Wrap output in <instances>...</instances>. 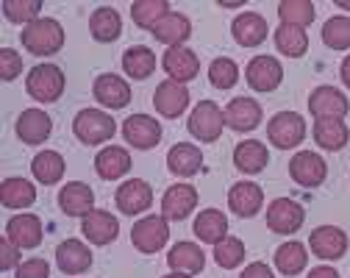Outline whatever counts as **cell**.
Here are the masks:
<instances>
[{
  "label": "cell",
  "mask_w": 350,
  "mask_h": 278,
  "mask_svg": "<svg viewBox=\"0 0 350 278\" xmlns=\"http://www.w3.org/2000/svg\"><path fill=\"white\" fill-rule=\"evenodd\" d=\"M23 48L33 56H53L62 51L64 45V28L59 20H51V17H39L36 23L25 25L23 34Z\"/></svg>",
  "instance_id": "cell-1"
},
{
  "label": "cell",
  "mask_w": 350,
  "mask_h": 278,
  "mask_svg": "<svg viewBox=\"0 0 350 278\" xmlns=\"http://www.w3.org/2000/svg\"><path fill=\"white\" fill-rule=\"evenodd\" d=\"M72 134L83 145H100L117 134V123L100 109H81L72 120Z\"/></svg>",
  "instance_id": "cell-2"
},
{
  "label": "cell",
  "mask_w": 350,
  "mask_h": 278,
  "mask_svg": "<svg viewBox=\"0 0 350 278\" xmlns=\"http://www.w3.org/2000/svg\"><path fill=\"white\" fill-rule=\"evenodd\" d=\"M64 73L62 67L56 64H36L28 78H25V89H28V95L39 103H56L62 98V92H64Z\"/></svg>",
  "instance_id": "cell-3"
},
{
  "label": "cell",
  "mask_w": 350,
  "mask_h": 278,
  "mask_svg": "<svg viewBox=\"0 0 350 278\" xmlns=\"http://www.w3.org/2000/svg\"><path fill=\"white\" fill-rule=\"evenodd\" d=\"M187 128H189V134L195 139H200V142H217L220 134H223V128H226V114L214 101H200L192 109Z\"/></svg>",
  "instance_id": "cell-4"
},
{
  "label": "cell",
  "mask_w": 350,
  "mask_h": 278,
  "mask_svg": "<svg viewBox=\"0 0 350 278\" xmlns=\"http://www.w3.org/2000/svg\"><path fill=\"white\" fill-rule=\"evenodd\" d=\"M170 240V225L164 214H148L131 228V242L139 253H159Z\"/></svg>",
  "instance_id": "cell-5"
},
{
  "label": "cell",
  "mask_w": 350,
  "mask_h": 278,
  "mask_svg": "<svg viewBox=\"0 0 350 278\" xmlns=\"http://www.w3.org/2000/svg\"><path fill=\"white\" fill-rule=\"evenodd\" d=\"M267 136H270V142L281 151L297 148L306 139V120L297 112H278L267 123Z\"/></svg>",
  "instance_id": "cell-6"
},
{
  "label": "cell",
  "mask_w": 350,
  "mask_h": 278,
  "mask_svg": "<svg viewBox=\"0 0 350 278\" xmlns=\"http://www.w3.org/2000/svg\"><path fill=\"white\" fill-rule=\"evenodd\" d=\"M289 175H292L295 184H300V187L314 190V187H320V184L325 181L328 164H325L323 156L314 153V151H300V153H295L292 162H289Z\"/></svg>",
  "instance_id": "cell-7"
},
{
  "label": "cell",
  "mask_w": 350,
  "mask_h": 278,
  "mask_svg": "<svg viewBox=\"0 0 350 278\" xmlns=\"http://www.w3.org/2000/svg\"><path fill=\"white\" fill-rule=\"evenodd\" d=\"M122 136H125V142L134 145L137 151H150L161 139V123H156L150 114H131L122 123Z\"/></svg>",
  "instance_id": "cell-8"
},
{
  "label": "cell",
  "mask_w": 350,
  "mask_h": 278,
  "mask_svg": "<svg viewBox=\"0 0 350 278\" xmlns=\"http://www.w3.org/2000/svg\"><path fill=\"white\" fill-rule=\"evenodd\" d=\"M153 106L161 117L167 120H175V117H181L189 106V89L187 84H175V81H161L153 92Z\"/></svg>",
  "instance_id": "cell-9"
},
{
  "label": "cell",
  "mask_w": 350,
  "mask_h": 278,
  "mask_svg": "<svg viewBox=\"0 0 350 278\" xmlns=\"http://www.w3.org/2000/svg\"><path fill=\"white\" fill-rule=\"evenodd\" d=\"M114 203H117V209H120L122 214H131V217L148 212L150 203H153V190H150V184L142 181V178H131V181H125L122 187L114 192Z\"/></svg>",
  "instance_id": "cell-10"
},
{
  "label": "cell",
  "mask_w": 350,
  "mask_h": 278,
  "mask_svg": "<svg viewBox=\"0 0 350 278\" xmlns=\"http://www.w3.org/2000/svg\"><path fill=\"white\" fill-rule=\"evenodd\" d=\"M309 112L317 120H342L350 112V103L336 86H317L309 95Z\"/></svg>",
  "instance_id": "cell-11"
},
{
  "label": "cell",
  "mask_w": 350,
  "mask_h": 278,
  "mask_svg": "<svg viewBox=\"0 0 350 278\" xmlns=\"http://www.w3.org/2000/svg\"><path fill=\"white\" fill-rule=\"evenodd\" d=\"M303 220H306V212L292 198H275L267 209V225L275 234H295L303 225Z\"/></svg>",
  "instance_id": "cell-12"
},
{
  "label": "cell",
  "mask_w": 350,
  "mask_h": 278,
  "mask_svg": "<svg viewBox=\"0 0 350 278\" xmlns=\"http://www.w3.org/2000/svg\"><path fill=\"white\" fill-rule=\"evenodd\" d=\"M245 78L256 92H273L284 81V67L275 56H256V59H250Z\"/></svg>",
  "instance_id": "cell-13"
},
{
  "label": "cell",
  "mask_w": 350,
  "mask_h": 278,
  "mask_svg": "<svg viewBox=\"0 0 350 278\" xmlns=\"http://www.w3.org/2000/svg\"><path fill=\"white\" fill-rule=\"evenodd\" d=\"M309 248H312L314 256H320L325 262H336L347 251V234L336 225H320V228L312 231Z\"/></svg>",
  "instance_id": "cell-14"
},
{
  "label": "cell",
  "mask_w": 350,
  "mask_h": 278,
  "mask_svg": "<svg viewBox=\"0 0 350 278\" xmlns=\"http://www.w3.org/2000/svg\"><path fill=\"white\" fill-rule=\"evenodd\" d=\"M161 67L170 75V81L187 84L200 73V59H198L195 51H189V48L181 45V48H167V53L161 59Z\"/></svg>",
  "instance_id": "cell-15"
},
{
  "label": "cell",
  "mask_w": 350,
  "mask_h": 278,
  "mask_svg": "<svg viewBox=\"0 0 350 278\" xmlns=\"http://www.w3.org/2000/svg\"><path fill=\"white\" fill-rule=\"evenodd\" d=\"M95 101L106 109H125L131 103V86L125 78L114 75V73H103L95 78Z\"/></svg>",
  "instance_id": "cell-16"
},
{
  "label": "cell",
  "mask_w": 350,
  "mask_h": 278,
  "mask_svg": "<svg viewBox=\"0 0 350 278\" xmlns=\"http://www.w3.org/2000/svg\"><path fill=\"white\" fill-rule=\"evenodd\" d=\"M198 206V190L192 184H172L161 198V214L167 220H187Z\"/></svg>",
  "instance_id": "cell-17"
},
{
  "label": "cell",
  "mask_w": 350,
  "mask_h": 278,
  "mask_svg": "<svg viewBox=\"0 0 350 278\" xmlns=\"http://www.w3.org/2000/svg\"><path fill=\"white\" fill-rule=\"evenodd\" d=\"M81 231H83V237L90 240L92 245H109L120 234V223H117V217L111 212L95 209V212H90V214L83 217Z\"/></svg>",
  "instance_id": "cell-18"
},
{
  "label": "cell",
  "mask_w": 350,
  "mask_h": 278,
  "mask_svg": "<svg viewBox=\"0 0 350 278\" xmlns=\"http://www.w3.org/2000/svg\"><path fill=\"white\" fill-rule=\"evenodd\" d=\"M56 264L64 275H81L92 267V251L81 240H64L56 248Z\"/></svg>",
  "instance_id": "cell-19"
},
{
  "label": "cell",
  "mask_w": 350,
  "mask_h": 278,
  "mask_svg": "<svg viewBox=\"0 0 350 278\" xmlns=\"http://www.w3.org/2000/svg\"><path fill=\"white\" fill-rule=\"evenodd\" d=\"M53 131V120L42 109H25L17 117V136L25 145H42Z\"/></svg>",
  "instance_id": "cell-20"
},
{
  "label": "cell",
  "mask_w": 350,
  "mask_h": 278,
  "mask_svg": "<svg viewBox=\"0 0 350 278\" xmlns=\"http://www.w3.org/2000/svg\"><path fill=\"white\" fill-rule=\"evenodd\" d=\"M59 206L70 217H86L90 212H95V192L81 181H70L59 192Z\"/></svg>",
  "instance_id": "cell-21"
},
{
  "label": "cell",
  "mask_w": 350,
  "mask_h": 278,
  "mask_svg": "<svg viewBox=\"0 0 350 278\" xmlns=\"http://www.w3.org/2000/svg\"><path fill=\"white\" fill-rule=\"evenodd\" d=\"M261 203H265V190L253 181H239L228 192V206L239 217H253L256 212H261Z\"/></svg>",
  "instance_id": "cell-22"
},
{
  "label": "cell",
  "mask_w": 350,
  "mask_h": 278,
  "mask_svg": "<svg viewBox=\"0 0 350 278\" xmlns=\"http://www.w3.org/2000/svg\"><path fill=\"white\" fill-rule=\"evenodd\" d=\"M6 240H12L20 251L36 248L42 242V220L36 214H17L6 223Z\"/></svg>",
  "instance_id": "cell-23"
},
{
  "label": "cell",
  "mask_w": 350,
  "mask_h": 278,
  "mask_svg": "<svg viewBox=\"0 0 350 278\" xmlns=\"http://www.w3.org/2000/svg\"><path fill=\"white\" fill-rule=\"evenodd\" d=\"M226 125L245 134V131H253L258 123H261V106L253 101V98H234L228 106H226Z\"/></svg>",
  "instance_id": "cell-24"
},
{
  "label": "cell",
  "mask_w": 350,
  "mask_h": 278,
  "mask_svg": "<svg viewBox=\"0 0 350 278\" xmlns=\"http://www.w3.org/2000/svg\"><path fill=\"white\" fill-rule=\"evenodd\" d=\"M231 34L242 48H256V45H261L267 39V20L261 14H256V12H242L234 20Z\"/></svg>",
  "instance_id": "cell-25"
},
{
  "label": "cell",
  "mask_w": 350,
  "mask_h": 278,
  "mask_svg": "<svg viewBox=\"0 0 350 278\" xmlns=\"http://www.w3.org/2000/svg\"><path fill=\"white\" fill-rule=\"evenodd\" d=\"M189 34H192L189 17H184V14H178V12H170V14H167L164 20H159L156 28H153V36H156L161 45H167V48H181V45L189 39Z\"/></svg>",
  "instance_id": "cell-26"
},
{
  "label": "cell",
  "mask_w": 350,
  "mask_h": 278,
  "mask_svg": "<svg viewBox=\"0 0 350 278\" xmlns=\"http://www.w3.org/2000/svg\"><path fill=\"white\" fill-rule=\"evenodd\" d=\"M131 170V153L120 145H109L95 156V173L103 181H117Z\"/></svg>",
  "instance_id": "cell-27"
},
{
  "label": "cell",
  "mask_w": 350,
  "mask_h": 278,
  "mask_svg": "<svg viewBox=\"0 0 350 278\" xmlns=\"http://www.w3.org/2000/svg\"><path fill=\"white\" fill-rule=\"evenodd\" d=\"M270 162V153H267V145H261L258 139H245L234 148V164L237 170L247 173V175H256L267 167Z\"/></svg>",
  "instance_id": "cell-28"
},
{
  "label": "cell",
  "mask_w": 350,
  "mask_h": 278,
  "mask_svg": "<svg viewBox=\"0 0 350 278\" xmlns=\"http://www.w3.org/2000/svg\"><path fill=\"white\" fill-rule=\"evenodd\" d=\"M167 167H170V173H175V175L189 178V175L200 173V167H203V153H200V148H195V145L178 142V145H172L170 153H167Z\"/></svg>",
  "instance_id": "cell-29"
},
{
  "label": "cell",
  "mask_w": 350,
  "mask_h": 278,
  "mask_svg": "<svg viewBox=\"0 0 350 278\" xmlns=\"http://www.w3.org/2000/svg\"><path fill=\"white\" fill-rule=\"evenodd\" d=\"M167 264H170L175 273L195 275V273H200V270L206 267V253H203L195 242H178V245L170 248Z\"/></svg>",
  "instance_id": "cell-30"
},
{
  "label": "cell",
  "mask_w": 350,
  "mask_h": 278,
  "mask_svg": "<svg viewBox=\"0 0 350 278\" xmlns=\"http://www.w3.org/2000/svg\"><path fill=\"white\" fill-rule=\"evenodd\" d=\"M195 234L200 242H208V245H217L228 237V217L217 209H206L195 217Z\"/></svg>",
  "instance_id": "cell-31"
},
{
  "label": "cell",
  "mask_w": 350,
  "mask_h": 278,
  "mask_svg": "<svg viewBox=\"0 0 350 278\" xmlns=\"http://www.w3.org/2000/svg\"><path fill=\"white\" fill-rule=\"evenodd\" d=\"M122 70H125L128 78L145 81L156 70V53L150 48H145V45H134V48H128L122 53Z\"/></svg>",
  "instance_id": "cell-32"
},
{
  "label": "cell",
  "mask_w": 350,
  "mask_h": 278,
  "mask_svg": "<svg viewBox=\"0 0 350 278\" xmlns=\"http://www.w3.org/2000/svg\"><path fill=\"white\" fill-rule=\"evenodd\" d=\"M31 173L39 184H45V187H53V184L62 181L64 175V156L56 153V151H42L33 156L31 162Z\"/></svg>",
  "instance_id": "cell-33"
},
{
  "label": "cell",
  "mask_w": 350,
  "mask_h": 278,
  "mask_svg": "<svg viewBox=\"0 0 350 278\" xmlns=\"http://www.w3.org/2000/svg\"><path fill=\"white\" fill-rule=\"evenodd\" d=\"M0 201L6 209H28L36 201V190L25 178H6L0 184Z\"/></svg>",
  "instance_id": "cell-34"
},
{
  "label": "cell",
  "mask_w": 350,
  "mask_h": 278,
  "mask_svg": "<svg viewBox=\"0 0 350 278\" xmlns=\"http://www.w3.org/2000/svg\"><path fill=\"white\" fill-rule=\"evenodd\" d=\"M350 139V131L342 120H317L314 123V142L323 151H342Z\"/></svg>",
  "instance_id": "cell-35"
},
{
  "label": "cell",
  "mask_w": 350,
  "mask_h": 278,
  "mask_svg": "<svg viewBox=\"0 0 350 278\" xmlns=\"http://www.w3.org/2000/svg\"><path fill=\"white\" fill-rule=\"evenodd\" d=\"M90 31L98 42H114L122 34V20L111 6H100L90 17Z\"/></svg>",
  "instance_id": "cell-36"
},
{
  "label": "cell",
  "mask_w": 350,
  "mask_h": 278,
  "mask_svg": "<svg viewBox=\"0 0 350 278\" xmlns=\"http://www.w3.org/2000/svg\"><path fill=\"white\" fill-rule=\"evenodd\" d=\"M275 48L289 59H300L306 51H309V36H306V28L281 23L278 31H275Z\"/></svg>",
  "instance_id": "cell-37"
},
{
  "label": "cell",
  "mask_w": 350,
  "mask_h": 278,
  "mask_svg": "<svg viewBox=\"0 0 350 278\" xmlns=\"http://www.w3.org/2000/svg\"><path fill=\"white\" fill-rule=\"evenodd\" d=\"M309 264V253H306V245L303 242H284L278 251H275V267L284 273V275H297L306 270Z\"/></svg>",
  "instance_id": "cell-38"
},
{
  "label": "cell",
  "mask_w": 350,
  "mask_h": 278,
  "mask_svg": "<svg viewBox=\"0 0 350 278\" xmlns=\"http://www.w3.org/2000/svg\"><path fill=\"white\" fill-rule=\"evenodd\" d=\"M170 14V3L167 0H137L134 6H131V17L139 28H148L153 31L159 20H164Z\"/></svg>",
  "instance_id": "cell-39"
},
{
  "label": "cell",
  "mask_w": 350,
  "mask_h": 278,
  "mask_svg": "<svg viewBox=\"0 0 350 278\" xmlns=\"http://www.w3.org/2000/svg\"><path fill=\"white\" fill-rule=\"evenodd\" d=\"M278 17L284 25L306 28L314 23L317 12H314V3H309V0H284V3H278Z\"/></svg>",
  "instance_id": "cell-40"
},
{
  "label": "cell",
  "mask_w": 350,
  "mask_h": 278,
  "mask_svg": "<svg viewBox=\"0 0 350 278\" xmlns=\"http://www.w3.org/2000/svg\"><path fill=\"white\" fill-rule=\"evenodd\" d=\"M323 42L331 51H347L350 48V17H331L323 25Z\"/></svg>",
  "instance_id": "cell-41"
},
{
  "label": "cell",
  "mask_w": 350,
  "mask_h": 278,
  "mask_svg": "<svg viewBox=\"0 0 350 278\" xmlns=\"http://www.w3.org/2000/svg\"><path fill=\"white\" fill-rule=\"evenodd\" d=\"M214 262L223 270H234L245 262V242L237 237H226L223 242L214 245Z\"/></svg>",
  "instance_id": "cell-42"
},
{
  "label": "cell",
  "mask_w": 350,
  "mask_h": 278,
  "mask_svg": "<svg viewBox=\"0 0 350 278\" xmlns=\"http://www.w3.org/2000/svg\"><path fill=\"white\" fill-rule=\"evenodd\" d=\"M42 12V0H3V14L9 23H36Z\"/></svg>",
  "instance_id": "cell-43"
},
{
  "label": "cell",
  "mask_w": 350,
  "mask_h": 278,
  "mask_svg": "<svg viewBox=\"0 0 350 278\" xmlns=\"http://www.w3.org/2000/svg\"><path fill=\"white\" fill-rule=\"evenodd\" d=\"M208 81L217 89H231L239 81V67L234 59H214L208 64Z\"/></svg>",
  "instance_id": "cell-44"
},
{
  "label": "cell",
  "mask_w": 350,
  "mask_h": 278,
  "mask_svg": "<svg viewBox=\"0 0 350 278\" xmlns=\"http://www.w3.org/2000/svg\"><path fill=\"white\" fill-rule=\"evenodd\" d=\"M23 73V56H17V51L3 48L0 51V78L3 81H14Z\"/></svg>",
  "instance_id": "cell-45"
},
{
  "label": "cell",
  "mask_w": 350,
  "mask_h": 278,
  "mask_svg": "<svg viewBox=\"0 0 350 278\" xmlns=\"http://www.w3.org/2000/svg\"><path fill=\"white\" fill-rule=\"evenodd\" d=\"M14 278H51V264L45 259H28L20 262Z\"/></svg>",
  "instance_id": "cell-46"
},
{
  "label": "cell",
  "mask_w": 350,
  "mask_h": 278,
  "mask_svg": "<svg viewBox=\"0 0 350 278\" xmlns=\"http://www.w3.org/2000/svg\"><path fill=\"white\" fill-rule=\"evenodd\" d=\"M12 267H20V248L12 240H3L0 242V270H12Z\"/></svg>",
  "instance_id": "cell-47"
},
{
  "label": "cell",
  "mask_w": 350,
  "mask_h": 278,
  "mask_svg": "<svg viewBox=\"0 0 350 278\" xmlns=\"http://www.w3.org/2000/svg\"><path fill=\"white\" fill-rule=\"evenodd\" d=\"M239 278H275V275H273V270H270L265 262H253V264H247V267L242 270Z\"/></svg>",
  "instance_id": "cell-48"
},
{
  "label": "cell",
  "mask_w": 350,
  "mask_h": 278,
  "mask_svg": "<svg viewBox=\"0 0 350 278\" xmlns=\"http://www.w3.org/2000/svg\"><path fill=\"white\" fill-rule=\"evenodd\" d=\"M309 278H339V273L334 267H328V264H320V267H314L309 273Z\"/></svg>",
  "instance_id": "cell-49"
},
{
  "label": "cell",
  "mask_w": 350,
  "mask_h": 278,
  "mask_svg": "<svg viewBox=\"0 0 350 278\" xmlns=\"http://www.w3.org/2000/svg\"><path fill=\"white\" fill-rule=\"evenodd\" d=\"M339 75H342L345 86L350 89V56H345V62H342V67H339Z\"/></svg>",
  "instance_id": "cell-50"
},
{
  "label": "cell",
  "mask_w": 350,
  "mask_h": 278,
  "mask_svg": "<svg viewBox=\"0 0 350 278\" xmlns=\"http://www.w3.org/2000/svg\"><path fill=\"white\" fill-rule=\"evenodd\" d=\"M164 278H189L187 273H170V275H164Z\"/></svg>",
  "instance_id": "cell-51"
},
{
  "label": "cell",
  "mask_w": 350,
  "mask_h": 278,
  "mask_svg": "<svg viewBox=\"0 0 350 278\" xmlns=\"http://www.w3.org/2000/svg\"><path fill=\"white\" fill-rule=\"evenodd\" d=\"M336 6H339V9H347V12H350V3H345V0H336Z\"/></svg>",
  "instance_id": "cell-52"
}]
</instances>
